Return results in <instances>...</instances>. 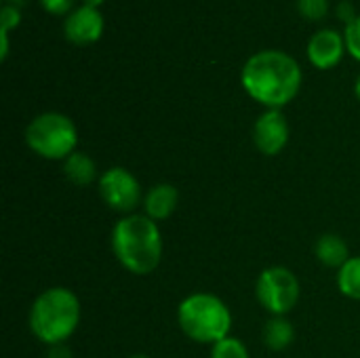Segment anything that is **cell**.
I'll return each instance as SVG.
<instances>
[{"label": "cell", "instance_id": "cell-1", "mask_svg": "<svg viewBox=\"0 0 360 358\" xmlns=\"http://www.w3.org/2000/svg\"><path fill=\"white\" fill-rule=\"evenodd\" d=\"M304 82L297 59L285 51L266 49L253 53L240 72L245 93L266 110H283L291 103Z\"/></svg>", "mask_w": 360, "mask_h": 358}, {"label": "cell", "instance_id": "cell-2", "mask_svg": "<svg viewBox=\"0 0 360 358\" xmlns=\"http://www.w3.org/2000/svg\"><path fill=\"white\" fill-rule=\"evenodd\" d=\"M116 262L135 276L152 274L162 260V234L154 219L143 213L120 217L110 234Z\"/></svg>", "mask_w": 360, "mask_h": 358}, {"label": "cell", "instance_id": "cell-3", "mask_svg": "<svg viewBox=\"0 0 360 358\" xmlns=\"http://www.w3.org/2000/svg\"><path fill=\"white\" fill-rule=\"evenodd\" d=\"M82 308L78 295L68 287L44 289L32 304L27 327L32 335L44 346L65 344L80 325Z\"/></svg>", "mask_w": 360, "mask_h": 358}, {"label": "cell", "instance_id": "cell-4", "mask_svg": "<svg viewBox=\"0 0 360 358\" xmlns=\"http://www.w3.org/2000/svg\"><path fill=\"white\" fill-rule=\"evenodd\" d=\"M177 325L188 340L213 346L230 335L232 312L213 293H192L177 306Z\"/></svg>", "mask_w": 360, "mask_h": 358}, {"label": "cell", "instance_id": "cell-5", "mask_svg": "<svg viewBox=\"0 0 360 358\" xmlns=\"http://www.w3.org/2000/svg\"><path fill=\"white\" fill-rule=\"evenodd\" d=\"M25 146L44 160H65L76 152L78 129L61 112H42L25 127Z\"/></svg>", "mask_w": 360, "mask_h": 358}, {"label": "cell", "instance_id": "cell-6", "mask_svg": "<svg viewBox=\"0 0 360 358\" xmlns=\"http://www.w3.org/2000/svg\"><path fill=\"white\" fill-rule=\"evenodd\" d=\"M302 287L297 276L285 266H270L255 281V298L272 317H287L300 302Z\"/></svg>", "mask_w": 360, "mask_h": 358}, {"label": "cell", "instance_id": "cell-7", "mask_svg": "<svg viewBox=\"0 0 360 358\" xmlns=\"http://www.w3.org/2000/svg\"><path fill=\"white\" fill-rule=\"evenodd\" d=\"M99 196L108 205V209L124 215L135 213V209L143 203L139 179L124 167H110L97 179Z\"/></svg>", "mask_w": 360, "mask_h": 358}, {"label": "cell", "instance_id": "cell-8", "mask_svg": "<svg viewBox=\"0 0 360 358\" xmlns=\"http://www.w3.org/2000/svg\"><path fill=\"white\" fill-rule=\"evenodd\" d=\"M289 120L283 110H266L253 124V143L264 156H278L289 143Z\"/></svg>", "mask_w": 360, "mask_h": 358}, {"label": "cell", "instance_id": "cell-9", "mask_svg": "<svg viewBox=\"0 0 360 358\" xmlns=\"http://www.w3.org/2000/svg\"><path fill=\"white\" fill-rule=\"evenodd\" d=\"M103 27H105V19L101 11L82 4L65 17L63 36L68 38V42L76 46H89L103 36Z\"/></svg>", "mask_w": 360, "mask_h": 358}, {"label": "cell", "instance_id": "cell-10", "mask_svg": "<svg viewBox=\"0 0 360 358\" xmlns=\"http://www.w3.org/2000/svg\"><path fill=\"white\" fill-rule=\"evenodd\" d=\"M346 53V40L344 34H340L333 27H323L316 30L306 46V55L308 61L316 68V70H333L335 65L342 63Z\"/></svg>", "mask_w": 360, "mask_h": 358}, {"label": "cell", "instance_id": "cell-11", "mask_svg": "<svg viewBox=\"0 0 360 358\" xmlns=\"http://www.w3.org/2000/svg\"><path fill=\"white\" fill-rule=\"evenodd\" d=\"M179 205V190L173 184H156L152 186L146 194H143V215H148L150 219L165 222L169 219L175 209Z\"/></svg>", "mask_w": 360, "mask_h": 358}, {"label": "cell", "instance_id": "cell-12", "mask_svg": "<svg viewBox=\"0 0 360 358\" xmlns=\"http://www.w3.org/2000/svg\"><path fill=\"white\" fill-rule=\"evenodd\" d=\"M314 255L323 266L335 270H340L352 257L348 243L340 234H323L314 245Z\"/></svg>", "mask_w": 360, "mask_h": 358}, {"label": "cell", "instance_id": "cell-13", "mask_svg": "<svg viewBox=\"0 0 360 358\" xmlns=\"http://www.w3.org/2000/svg\"><path fill=\"white\" fill-rule=\"evenodd\" d=\"M63 175L68 177V181H72L74 186H91L95 179H99L101 175L97 173V165L95 160L86 154V152H74L63 160Z\"/></svg>", "mask_w": 360, "mask_h": 358}, {"label": "cell", "instance_id": "cell-14", "mask_svg": "<svg viewBox=\"0 0 360 358\" xmlns=\"http://www.w3.org/2000/svg\"><path fill=\"white\" fill-rule=\"evenodd\" d=\"M262 340H264L266 348H270L274 352H283V350H287L295 342V329H293V325L285 317H272L264 325Z\"/></svg>", "mask_w": 360, "mask_h": 358}, {"label": "cell", "instance_id": "cell-15", "mask_svg": "<svg viewBox=\"0 0 360 358\" xmlns=\"http://www.w3.org/2000/svg\"><path fill=\"white\" fill-rule=\"evenodd\" d=\"M338 289L344 298L360 302V255L350 257L338 270Z\"/></svg>", "mask_w": 360, "mask_h": 358}, {"label": "cell", "instance_id": "cell-16", "mask_svg": "<svg viewBox=\"0 0 360 358\" xmlns=\"http://www.w3.org/2000/svg\"><path fill=\"white\" fill-rule=\"evenodd\" d=\"M211 358H249V350L243 340L228 335L211 346Z\"/></svg>", "mask_w": 360, "mask_h": 358}, {"label": "cell", "instance_id": "cell-17", "mask_svg": "<svg viewBox=\"0 0 360 358\" xmlns=\"http://www.w3.org/2000/svg\"><path fill=\"white\" fill-rule=\"evenodd\" d=\"M297 11L308 21H321L329 15V0H297Z\"/></svg>", "mask_w": 360, "mask_h": 358}, {"label": "cell", "instance_id": "cell-18", "mask_svg": "<svg viewBox=\"0 0 360 358\" xmlns=\"http://www.w3.org/2000/svg\"><path fill=\"white\" fill-rule=\"evenodd\" d=\"M344 40H346V51L360 61V15L350 21L344 30Z\"/></svg>", "mask_w": 360, "mask_h": 358}, {"label": "cell", "instance_id": "cell-19", "mask_svg": "<svg viewBox=\"0 0 360 358\" xmlns=\"http://www.w3.org/2000/svg\"><path fill=\"white\" fill-rule=\"evenodd\" d=\"M0 32L2 34H11V30H15L19 23H21V8L17 6H11V4H4L2 6V13H0Z\"/></svg>", "mask_w": 360, "mask_h": 358}, {"label": "cell", "instance_id": "cell-20", "mask_svg": "<svg viewBox=\"0 0 360 358\" xmlns=\"http://www.w3.org/2000/svg\"><path fill=\"white\" fill-rule=\"evenodd\" d=\"M38 2L51 15H65L68 17L74 11V2L76 0H38Z\"/></svg>", "mask_w": 360, "mask_h": 358}, {"label": "cell", "instance_id": "cell-21", "mask_svg": "<svg viewBox=\"0 0 360 358\" xmlns=\"http://www.w3.org/2000/svg\"><path fill=\"white\" fill-rule=\"evenodd\" d=\"M338 11H340L338 15H340V17H342V19L346 21V25H348L350 21H354V19L359 17V15H354V6H352L350 2H340V4H338Z\"/></svg>", "mask_w": 360, "mask_h": 358}, {"label": "cell", "instance_id": "cell-22", "mask_svg": "<svg viewBox=\"0 0 360 358\" xmlns=\"http://www.w3.org/2000/svg\"><path fill=\"white\" fill-rule=\"evenodd\" d=\"M46 358H72V352H70V348H65V344H61V346H51Z\"/></svg>", "mask_w": 360, "mask_h": 358}, {"label": "cell", "instance_id": "cell-23", "mask_svg": "<svg viewBox=\"0 0 360 358\" xmlns=\"http://www.w3.org/2000/svg\"><path fill=\"white\" fill-rule=\"evenodd\" d=\"M103 2H105V0H82V4H86V6H93V8H99Z\"/></svg>", "mask_w": 360, "mask_h": 358}, {"label": "cell", "instance_id": "cell-24", "mask_svg": "<svg viewBox=\"0 0 360 358\" xmlns=\"http://www.w3.org/2000/svg\"><path fill=\"white\" fill-rule=\"evenodd\" d=\"M354 95H356V99L360 101V74L359 78H356V82H354Z\"/></svg>", "mask_w": 360, "mask_h": 358}, {"label": "cell", "instance_id": "cell-25", "mask_svg": "<svg viewBox=\"0 0 360 358\" xmlns=\"http://www.w3.org/2000/svg\"><path fill=\"white\" fill-rule=\"evenodd\" d=\"M129 358H150V357H148V354H131Z\"/></svg>", "mask_w": 360, "mask_h": 358}]
</instances>
